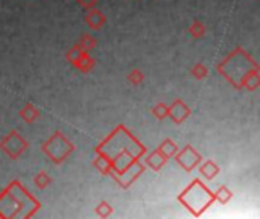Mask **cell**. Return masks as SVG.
Masks as SVG:
<instances>
[{"label": "cell", "mask_w": 260, "mask_h": 219, "mask_svg": "<svg viewBox=\"0 0 260 219\" xmlns=\"http://www.w3.org/2000/svg\"><path fill=\"white\" fill-rule=\"evenodd\" d=\"M189 116H190V108L181 99H175L169 105V116L168 117H171L172 122H175L177 125L183 123Z\"/></svg>", "instance_id": "obj_7"}, {"label": "cell", "mask_w": 260, "mask_h": 219, "mask_svg": "<svg viewBox=\"0 0 260 219\" xmlns=\"http://www.w3.org/2000/svg\"><path fill=\"white\" fill-rule=\"evenodd\" d=\"M27 148H29L27 140L18 131H15V130L9 131L0 140V151L5 155H8L11 160H17Z\"/></svg>", "instance_id": "obj_4"}, {"label": "cell", "mask_w": 260, "mask_h": 219, "mask_svg": "<svg viewBox=\"0 0 260 219\" xmlns=\"http://www.w3.org/2000/svg\"><path fill=\"white\" fill-rule=\"evenodd\" d=\"M158 149L161 151V154H163L166 159H172V157L178 152V146H177V143H175L172 139L163 140V143L158 146Z\"/></svg>", "instance_id": "obj_13"}, {"label": "cell", "mask_w": 260, "mask_h": 219, "mask_svg": "<svg viewBox=\"0 0 260 219\" xmlns=\"http://www.w3.org/2000/svg\"><path fill=\"white\" fill-rule=\"evenodd\" d=\"M84 20H85V24H87L90 29H93V30H99V29L104 27L105 23H107L105 14H104L101 9H96V8L88 9L87 14H85V17H84Z\"/></svg>", "instance_id": "obj_8"}, {"label": "cell", "mask_w": 260, "mask_h": 219, "mask_svg": "<svg viewBox=\"0 0 260 219\" xmlns=\"http://www.w3.org/2000/svg\"><path fill=\"white\" fill-rule=\"evenodd\" d=\"M178 201L184 207H187L192 212V215L200 216L215 203V195L212 191H209V187L201 180L197 178L190 183L189 187H186L180 194Z\"/></svg>", "instance_id": "obj_2"}, {"label": "cell", "mask_w": 260, "mask_h": 219, "mask_svg": "<svg viewBox=\"0 0 260 219\" xmlns=\"http://www.w3.org/2000/svg\"><path fill=\"white\" fill-rule=\"evenodd\" d=\"M177 163L186 171V172H192L200 163H201V154L190 145L184 146L181 151H178L175 155Z\"/></svg>", "instance_id": "obj_5"}, {"label": "cell", "mask_w": 260, "mask_h": 219, "mask_svg": "<svg viewBox=\"0 0 260 219\" xmlns=\"http://www.w3.org/2000/svg\"><path fill=\"white\" fill-rule=\"evenodd\" d=\"M189 34L193 37V38H204L206 34H207V29H206V24L200 20L193 21L189 27Z\"/></svg>", "instance_id": "obj_17"}, {"label": "cell", "mask_w": 260, "mask_h": 219, "mask_svg": "<svg viewBox=\"0 0 260 219\" xmlns=\"http://www.w3.org/2000/svg\"><path fill=\"white\" fill-rule=\"evenodd\" d=\"M126 79H128V82H129L131 85L137 87V85L143 84V81H145V75H143V72H142L140 69H133V70L128 73Z\"/></svg>", "instance_id": "obj_21"}, {"label": "cell", "mask_w": 260, "mask_h": 219, "mask_svg": "<svg viewBox=\"0 0 260 219\" xmlns=\"http://www.w3.org/2000/svg\"><path fill=\"white\" fill-rule=\"evenodd\" d=\"M93 166L101 172V174H104V175H108L110 172H111V169H113V165H111V162L105 157V155H98L96 157V160L93 162Z\"/></svg>", "instance_id": "obj_14"}, {"label": "cell", "mask_w": 260, "mask_h": 219, "mask_svg": "<svg viewBox=\"0 0 260 219\" xmlns=\"http://www.w3.org/2000/svg\"><path fill=\"white\" fill-rule=\"evenodd\" d=\"M200 172L206 180H213L219 174V166L213 160H207L200 166Z\"/></svg>", "instance_id": "obj_12"}, {"label": "cell", "mask_w": 260, "mask_h": 219, "mask_svg": "<svg viewBox=\"0 0 260 219\" xmlns=\"http://www.w3.org/2000/svg\"><path fill=\"white\" fill-rule=\"evenodd\" d=\"M94 64H96L94 58L88 52H84L82 56L79 58V61L75 64V69H78L81 73H88L94 69Z\"/></svg>", "instance_id": "obj_11"}, {"label": "cell", "mask_w": 260, "mask_h": 219, "mask_svg": "<svg viewBox=\"0 0 260 219\" xmlns=\"http://www.w3.org/2000/svg\"><path fill=\"white\" fill-rule=\"evenodd\" d=\"M50 183H52V177H50L46 171H40V172L34 177V184H35L38 189H46Z\"/></svg>", "instance_id": "obj_19"}, {"label": "cell", "mask_w": 260, "mask_h": 219, "mask_svg": "<svg viewBox=\"0 0 260 219\" xmlns=\"http://www.w3.org/2000/svg\"><path fill=\"white\" fill-rule=\"evenodd\" d=\"M168 160H169V159H166V157L161 154V151L157 148L155 151H152L151 154L146 155L145 163H146V166H149L154 172H158V171H161V168L166 165Z\"/></svg>", "instance_id": "obj_9"}, {"label": "cell", "mask_w": 260, "mask_h": 219, "mask_svg": "<svg viewBox=\"0 0 260 219\" xmlns=\"http://www.w3.org/2000/svg\"><path fill=\"white\" fill-rule=\"evenodd\" d=\"M218 72L235 88H245L248 91L259 88V64L242 47H236L225 59H222L218 64Z\"/></svg>", "instance_id": "obj_1"}, {"label": "cell", "mask_w": 260, "mask_h": 219, "mask_svg": "<svg viewBox=\"0 0 260 219\" xmlns=\"http://www.w3.org/2000/svg\"><path fill=\"white\" fill-rule=\"evenodd\" d=\"M151 113H152L158 120H165V119H168V116H169V105L165 104V102H158V104H155V105L152 107Z\"/></svg>", "instance_id": "obj_18"}, {"label": "cell", "mask_w": 260, "mask_h": 219, "mask_svg": "<svg viewBox=\"0 0 260 219\" xmlns=\"http://www.w3.org/2000/svg\"><path fill=\"white\" fill-rule=\"evenodd\" d=\"M143 172H145V166L140 165V163H137V162H134V163H133L129 168H126L123 172H120V174L110 172V175H111L122 187H128V186H131Z\"/></svg>", "instance_id": "obj_6"}, {"label": "cell", "mask_w": 260, "mask_h": 219, "mask_svg": "<svg viewBox=\"0 0 260 219\" xmlns=\"http://www.w3.org/2000/svg\"><path fill=\"white\" fill-rule=\"evenodd\" d=\"M84 9H91V8H96L98 6V3H99V0H76Z\"/></svg>", "instance_id": "obj_24"}, {"label": "cell", "mask_w": 260, "mask_h": 219, "mask_svg": "<svg viewBox=\"0 0 260 219\" xmlns=\"http://www.w3.org/2000/svg\"><path fill=\"white\" fill-rule=\"evenodd\" d=\"M76 46L81 49V50H84V52H91L96 46H98V41H96V38L94 37H91V35H88V34H85V35H82L81 38H79V41L76 43Z\"/></svg>", "instance_id": "obj_15"}, {"label": "cell", "mask_w": 260, "mask_h": 219, "mask_svg": "<svg viewBox=\"0 0 260 219\" xmlns=\"http://www.w3.org/2000/svg\"><path fill=\"white\" fill-rule=\"evenodd\" d=\"M18 116H20V119H23L26 123H34V122L38 120V117H40V110H38L34 104L27 102V104L20 110Z\"/></svg>", "instance_id": "obj_10"}, {"label": "cell", "mask_w": 260, "mask_h": 219, "mask_svg": "<svg viewBox=\"0 0 260 219\" xmlns=\"http://www.w3.org/2000/svg\"><path fill=\"white\" fill-rule=\"evenodd\" d=\"M41 151L50 159V162L59 165L75 151V145L61 131H55L41 145Z\"/></svg>", "instance_id": "obj_3"}, {"label": "cell", "mask_w": 260, "mask_h": 219, "mask_svg": "<svg viewBox=\"0 0 260 219\" xmlns=\"http://www.w3.org/2000/svg\"><path fill=\"white\" fill-rule=\"evenodd\" d=\"M213 195H215V201L221 204H227L233 198V192L227 186H221L216 192H213Z\"/></svg>", "instance_id": "obj_16"}, {"label": "cell", "mask_w": 260, "mask_h": 219, "mask_svg": "<svg viewBox=\"0 0 260 219\" xmlns=\"http://www.w3.org/2000/svg\"><path fill=\"white\" fill-rule=\"evenodd\" d=\"M190 75H192L195 79H198V81L206 79L207 75H209V67H207L206 64H203V62H197V64L190 69Z\"/></svg>", "instance_id": "obj_20"}, {"label": "cell", "mask_w": 260, "mask_h": 219, "mask_svg": "<svg viewBox=\"0 0 260 219\" xmlns=\"http://www.w3.org/2000/svg\"><path fill=\"white\" fill-rule=\"evenodd\" d=\"M113 206L108 203V201H101L96 207V215L101 216V218H108L113 215Z\"/></svg>", "instance_id": "obj_23"}, {"label": "cell", "mask_w": 260, "mask_h": 219, "mask_svg": "<svg viewBox=\"0 0 260 219\" xmlns=\"http://www.w3.org/2000/svg\"><path fill=\"white\" fill-rule=\"evenodd\" d=\"M82 53H84V50H81V49L75 44L73 47H70V49L66 52V59H67L73 67H75V64L79 61V58L82 56Z\"/></svg>", "instance_id": "obj_22"}]
</instances>
